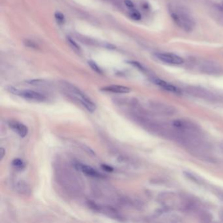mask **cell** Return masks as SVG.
<instances>
[{"label": "cell", "instance_id": "1", "mask_svg": "<svg viewBox=\"0 0 223 223\" xmlns=\"http://www.w3.org/2000/svg\"><path fill=\"white\" fill-rule=\"evenodd\" d=\"M172 17L174 22L180 28L187 32L193 30L194 26V22L190 15L182 10L178 9L172 13Z\"/></svg>", "mask_w": 223, "mask_h": 223}, {"label": "cell", "instance_id": "2", "mask_svg": "<svg viewBox=\"0 0 223 223\" xmlns=\"http://www.w3.org/2000/svg\"><path fill=\"white\" fill-rule=\"evenodd\" d=\"M7 90L14 95L22 97L25 98V99H27L29 100L36 101V102H43L46 99V98L44 95L34 90H21L13 86H9L7 88Z\"/></svg>", "mask_w": 223, "mask_h": 223}, {"label": "cell", "instance_id": "3", "mask_svg": "<svg viewBox=\"0 0 223 223\" xmlns=\"http://www.w3.org/2000/svg\"><path fill=\"white\" fill-rule=\"evenodd\" d=\"M186 93L189 95L196 98H201L206 101L215 102L217 101V97L208 90L203 88L197 86H189L186 90Z\"/></svg>", "mask_w": 223, "mask_h": 223}, {"label": "cell", "instance_id": "4", "mask_svg": "<svg viewBox=\"0 0 223 223\" xmlns=\"http://www.w3.org/2000/svg\"><path fill=\"white\" fill-rule=\"evenodd\" d=\"M151 107L155 112L164 116H172L177 113L175 107L165 103L153 102L151 103Z\"/></svg>", "mask_w": 223, "mask_h": 223}, {"label": "cell", "instance_id": "5", "mask_svg": "<svg viewBox=\"0 0 223 223\" xmlns=\"http://www.w3.org/2000/svg\"><path fill=\"white\" fill-rule=\"evenodd\" d=\"M155 56L158 60L169 64L179 65L184 62L181 57L172 53H157Z\"/></svg>", "mask_w": 223, "mask_h": 223}, {"label": "cell", "instance_id": "6", "mask_svg": "<svg viewBox=\"0 0 223 223\" xmlns=\"http://www.w3.org/2000/svg\"><path fill=\"white\" fill-rule=\"evenodd\" d=\"M75 167L77 170L81 171V172H82V173H84L85 174L89 176H91V177H102L101 173L98 172L96 169L92 168V167L89 166V165H88L82 164L81 163H77L75 164Z\"/></svg>", "mask_w": 223, "mask_h": 223}, {"label": "cell", "instance_id": "7", "mask_svg": "<svg viewBox=\"0 0 223 223\" xmlns=\"http://www.w3.org/2000/svg\"><path fill=\"white\" fill-rule=\"evenodd\" d=\"M9 126L13 131L16 132L21 137H24L27 136L28 128L24 124L17 121H11L9 122Z\"/></svg>", "mask_w": 223, "mask_h": 223}, {"label": "cell", "instance_id": "8", "mask_svg": "<svg viewBox=\"0 0 223 223\" xmlns=\"http://www.w3.org/2000/svg\"><path fill=\"white\" fill-rule=\"evenodd\" d=\"M200 70L202 72L209 75L219 74L221 71V68L218 66L211 62H205L201 64Z\"/></svg>", "mask_w": 223, "mask_h": 223}, {"label": "cell", "instance_id": "9", "mask_svg": "<svg viewBox=\"0 0 223 223\" xmlns=\"http://www.w3.org/2000/svg\"><path fill=\"white\" fill-rule=\"evenodd\" d=\"M102 90L110 92L113 93H118V94H126L130 92V89L128 87L122 85H110L103 87L102 89Z\"/></svg>", "mask_w": 223, "mask_h": 223}, {"label": "cell", "instance_id": "10", "mask_svg": "<svg viewBox=\"0 0 223 223\" xmlns=\"http://www.w3.org/2000/svg\"><path fill=\"white\" fill-rule=\"evenodd\" d=\"M154 82L155 84H157V85H158L160 86H161L162 88H163L164 89H165L166 90L173 92H179V90L175 86H174L173 85H171V84L168 83V82H165L163 80L159 79H154Z\"/></svg>", "mask_w": 223, "mask_h": 223}, {"label": "cell", "instance_id": "11", "mask_svg": "<svg viewBox=\"0 0 223 223\" xmlns=\"http://www.w3.org/2000/svg\"><path fill=\"white\" fill-rule=\"evenodd\" d=\"M184 174H185V175L186 176V177L189 178V179H190L192 181H194L195 183H199V184L203 183V181H202V179L199 177V176L194 174L193 173L185 172H184Z\"/></svg>", "mask_w": 223, "mask_h": 223}, {"label": "cell", "instance_id": "12", "mask_svg": "<svg viewBox=\"0 0 223 223\" xmlns=\"http://www.w3.org/2000/svg\"><path fill=\"white\" fill-rule=\"evenodd\" d=\"M12 165L15 169H17L18 170H22L25 167V164L24 162L20 158L14 159L12 162Z\"/></svg>", "mask_w": 223, "mask_h": 223}, {"label": "cell", "instance_id": "13", "mask_svg": "<svg viewBox=\"0 0 223 223\" xmlns=\"http://www.w3.org/2000/svg\"><path fill=\"white\" fill-rule=\"evenodd\" d=\"M88 63H89V65L90 66V67H91V68L93 70H94L95 72L98 73V74H103L102 70L100 69V67L97 65V64L95 62L92 61V60H89V62H88Z\"/></svg>", "mask_w": 223, "mask_h": 223}, {"label": "cell", "instance_id": "14", "mask_svg": "<svg viewBox=\"0 0 223 223\" xmlns=\"http://www.w3.org/2000/svg\"><path fill=\"white\" fill-rule=\"evenodd\" d=\"M130 17L132 18H133L135 20H139L141 19V15L138 11H137V10L133 9L130 12Z\"/></svg>", "mask_w": 223, "mask_h": 223}, {"label": "cell", "instance_id": "15", "mask_svg": "<svg viewBox=\"0 0 223 223\" xmlns=\"http://www.w3.org/2000/svg\"><path fill=\"white\" fill-rule=\"evenodd\" d=\"M67 41H68L69 44L71 45V46L73 49H74L75 50L80 51V50H81L80 46L77 44V43H75V41L74 40H73L70 38H67Z\"/></svg>", "mask_w": 223, "mask_h": 223}, {"label": "cell", "instance_id": "16", "mask_svg": "<svg viewBox=\"0 0 223 223\" xmlns=\"http://www.w3.org/2000/svg\"><path fill=\"white\" fill-rule=\"evenodd\" d=\"M54 17L57 21H58L59 23H63L64 22V20H65L64 16L62 13H60L59 11H56L54 14Z\"/></svg>", "mask_w": 223, "mask_h": 223}, {"label": "cell", "instance_id": "17", "mask_svg": "<svg viewBox=\"0 0 223 223\" xmlns=\"http://www.w3.org/2000/svg\"><path fill=\"white\" fill-rule=\"evenodd\" d=\"M101 167L103 170L106 171V172H112L114 170L113 168H112L111 166H110V165H107V164H102Z\"/></svg>", "mask_w": 223, "mask_h": 223}, {"label": "cell", "instance_id": "18", "mask_svg": "<svg viewBox=\"0 0 223 223\" xmlns=\"http://www.w3.org/2000/svg\"><path fill=\"white\" fill-rule=\"evenodd\" d=\"M124 4H125L126 6L129 9H133L134 7V4L131 0H125V1H124Z\"/></svg>", "mask_w": 223, "mask_h": 223}, {"label": "cell", "instance_id": "19", "mask_svg": "<svg viewBox=\"0 0 223 223\" xmlns=\"http://www.w3.org/2000/svg\"><path fill=\"white\" fill-rule=\"evenodd\" d=\"M25 43L28 46H29V47H32V48L36 47V45L31 41H26V42Z\"/></svg>", "mask_w": 223, "mask_h": 223}, {"label": "cell", "instance_id": "20", "mask_svg": "<svg viewBox=\"0 0 223 223\" xmlns=\"http://www.w3.org/2000/svg\"><path fill=\"white\" fill-rule=\"evenodd\" d=\"M217 196H218L221 201H223V192L222 191H217Z\"/></svg>", "mask_w": 223, "mask_h": 223}, {"label": "cell", "instance_id": "21", "mask_svg": "<svg viewBox=\"0 0 223 223\" xmlns=\"http://www.w3.org/2000/svg\"><path fill=\"white\" fill-rule=\"evenodd\" d=\"M0 154H1V160H2L5 157V155H6V151H5V149L3 147L0 149Z\"/></svg>", "mask_w": 223, "mask_h": 223}, {"label": "cell", "instance_id": "22", "mask_svg": "<svg viewBox=\"0 0 223 223\" xmlns=\"http://www.w3.org/2000/svg\"><path fill=\"white\" fill-rule=\"evenodd\" d=\"M222 150H223V145H222Z\"/></svg>", "mask_w": 223, "mask_h": 223}]
</instances>
